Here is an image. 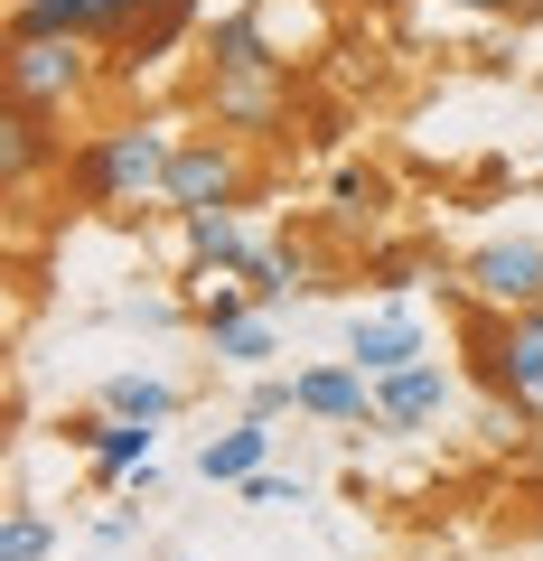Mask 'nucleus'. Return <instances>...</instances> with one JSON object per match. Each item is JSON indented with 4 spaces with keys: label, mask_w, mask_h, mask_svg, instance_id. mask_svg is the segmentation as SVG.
<instances>
[{
    "label": "nucleus",
    "mask_w": 543,
    "mask_h": 561,
    "mask_svg": "<svg viewBox=\"0 0 543 561\" xmlns=\"http://www.w3.org/2000/svg\"><path fill=\"white\" fill-rule=\"evenodd\" d=\"M197 47H206V76H291L282 38H272V0H253V10H216Z\"/></svg>",
    "instance_id": "9"
},
{
    "label": "nucleus",
    "mask_w": 543,
    "mask_h": 561,
    "mask_svg": "<svg viewBox=\"0 0 543 561\" xmlns=\"http://www.w3.org/2000/svg\"><path fill=\"white\" fill-rule=\"evenodd\" d=\"M450 402H460V383H450V365H403V375L375 383V431H394V440H412V431H441Z\"/></svg>",
    "instance_id": "11"
},
{
    "label": "nucleus",
    "mask_w": 543,
    "mask_h": 561,
    "mask_svg": "<svg viewBox=\"0 0 543 561\" xmlns=\"http://www.w3.org/2000/svg\"><path fill=\"white\" fill-rule=\"evenodd\" d=\"M441 10H468V20H516L524 0H441Z\"/></svg>",
    "instance_id": "25"
},
{
    "label": "nucleus",
    "mask_w": 543,
    "mask_h": 561,
    "mask_svg": "<svg viewBox=\"0 0 543 561\" xmlns=\"http://www.w3.org/2000/svg\"><path fill=\"white\" fill-rule=\"evenodd\" d=\"M328 206H338V225L375 234V225H384V206H394V179H384L375 160H338V179H328Z\"/></svg>",
    "instance_id": "19"
},
{
    "label": "nucleus",
    "mask_w": 543,
    "mask_h": 561,
    "mask_svg": "<svg viewBox=\"0 0 543 561\" xmlns=\"http://www.w3.org/2000/svg\"><path fill=\"white\" fill-rule=\"evenodd\" d=\"M301 412V375H253L244 383V421H282Z\"/></svg>",
    "instance_id": "23"
},
{
    "label": "nucleus",
    "mask_w": 543,
    "mask_h": 561,
    "mask_svg": "<svg viewBox=\"0 0 543 561\" xmlns=\"http://www.w3.org/2000/svg\"><path fill=\"white\" fill-rule=\"evenodd\" d=\"M188 38H206V10H197V0H160L150 20H132L113 47H103V76H113V84H142V76H160Z\"/></svg>",
    "instance_id": "7"
},
{
    "label": "nucleus",
    "mask_w": 543,
    "mask_h": 561,
    "mask_svg": "<svg viewBox=\"0 0 543 561\" xmlns=\"http://www.w3.org/2000/svg\"><path fill=\"white\" fill-rule=\"evenodd\" d=\"M347 365H365V375H403V365H422V319L412 309H365L357 328H347Z\"/></svg>",
    "instance_id": "14"
},
{
    "label": "nucleus",
    "mask_w": 543,
    "mask_h": 561,
    "mask_svg": "<svg viewBox=\"0 0 543 561\" xmlns=\"http://www.w3.org/2000/svg\"><path fill=\"white\" fill-rule=\"evenodd\" d=\"M206 356H216L225 375H272V356H282V328H272V309H253V319H225V328H206Z\"/></svg>",
    "instance_id": "18"
},
{
    "label": "nucleus",
    "mask_w": 543,
    "mask_h": 561,
    "mask_svg": "<svg viewBox=\"0 0 543 561\" xmlns=\"http://www.w3.org/2000/svg\"><path fill=\"white\" fill-rule=\"evenodd\" d=\"M422 272H431V262L412 253V243H384V253H365V280H375L384 300H394V290H412V280H422Z\"/></svg>",
    "instance_id": "22"
},
{
    "label": "nucleus",
    "mask_w": 543,
    "mask_h": 561,
    "mask_svg": "<svg viewBox=\"0 0 543 561\" xmlns=\"http://www.w3.org/2000/svg\"><path fill=\"white\" fill-rule=\"evenodd\" d=\"M384 10H412V0H384Z\"/></svg>",
    "instance_id": "26"
},
{
    "label": "nucleus",
    "mask_w": 543,
    "mask_h": 561,
    "mask_svg": "<svg viewBox=\"0 0 543 561\" xmlns=\"http://www.w3.org/2000/svg\"><path fill=\"white\" fill-rule=\"evenodd\" d=\"M66 440L84 449V468H94V486H132L150 468V449H160V421H122V412H76L66 421Z\"/></svg>",
    "instance_id": "8"
},
{
    "label": "nucleus",
    "mask_w": 543,
    "mask_h": 561,
    "mask_svg": "<svg viewBox=\"0 0 543 561\" xmlns=\"http://www.w3.org/2000/svg\"><path fill=\"white\" fill-rule=\"evenodd\" d=\"M47 552H57V524L29 515V505H10V515H0V561H47Z\"/></svg>",
    "instance_id": "21"
},
{
    "label": "nucleus",
    "mask_w": 543,
    "mask_h": 561,
    "mask_svg": "<svg viewBox=\"0 0 543 561\" xmlns=\"http://www.w3.org/2000/svg\"><path fill=\"white\" fill-rule=\"evenodd\" d=\"M206 131L244 140V150L291 140V131H301V113H291V76H206Z\"/></svg>",
    "instance_id": "5"
},
{
    "label": "nucleus",
    "mask_w": 543,
    "mask_h": 561,
    "mask_svg": "<svg viewBox=\"0 0 543 561\" xmlns=\"http://www.w3.org/2000/svg\"><path fill=\"white\" fill-rule=\"evenodd\" d=\"M179 383L169 375H103V412H122V421H179Z\"/></svg>",
    "instance_id": "20"
},
{
    "label": "nucleus",
    "mask_w": 543,
    "mask_h": 561,
    "mask_svg": "<svg viewBox=\"0 0 543 561\" xmlns=\"http://www.w3.org/2000/svg\"><path fill=\"white\" fill-rule=\"evenodd\" d=\"M244 290H253L262 309H282V300H309V290H319V253H309L301 234H272L253 262H244Z\"/></svg>",
    "instance_id": "15"
},
{
    "label": "nucleus",
    "mask_w": 543,
    "mask_h": 561,
    "mask_svg": "<svg viewBox=\"0 0 543 561\" xmlns=\"http://www.w3.org/2000/svg\"><path fill=\"white\" fill-rule=\"evenodd\" d=\"M301 412L309 421H338V431H375V375L347 365V356L309 365V375H301Z\"/></svg>",
    "instance_id": "13"
},
{
    "label": "nucleus",
    "mask_w": 543,
    "mask_h": 561,
    "mask_svg": "<svg viewBox=\"0 0 543 561\" xmlns=\"http://www.w3.org/2000/svg\"><path fill=\"white\" fill-rule=\"evenodd\" d=\"M253 150L244 140H225V131H179V160H169V187H160V206L169 216H216V206H244L253 197Z\"/></svg>",
    "instance_id": "4"
},
{
    "label": "nucleus",
    "mask_w": 543,
    "mask_h": 561,
    "mask_svg": "<svg viewBox=\"0 0 543 561\" xmlns=\"http://www.w3.org/2000/svg\"><path fill=\"white\" fill-rule=\"evenodd\" d=\"M0 76H10V103H20V113H47V122L84 113V103L113 84V76H103V47H94V38H10Z\"/></svg>",
    "instance_id": "2"
},
{
    "label": "nucleus",
    "mask_w": 543,
    "mask_h": 561,
    "mask_svg": "<svg viewBox=\"0 0 543 561\" xmlns=\"http://www.w3.org/2000/svg\"><path fill=\"white\" fill-rule=\"evenodd\" d=\"M10 38H94V47H113V0H10Z\"/></svg>",
    "instance_id": "16"
},
{
    "label": "nucleus",
    "mask_w": 543,
    "mask_h": 561,
    "mask_svg": "<svg viewBox=\"0 0 543 561\" xmlns=\"http://www.w3.org/2000/svg\"><path fill=\"white\" fill-rule=\"evenodd\" d=\"M169 160H179V131L169 122H103V131H84L76 150H66L57 169V206H76V216H122V206H160L169 187Z\"/></svg>",
    "instance_id": "1"
},
{
    "label": "nucleus",
    "mask_w": 543,
    "mask_h": 561,
    "mask_svg": "<svg viewBox=\"0 0 543 561\" xmlns=\"http://www.w3.org/2000/svg\"><path fill=\"white\" fill-rule=\"evenodd\" d=\"M235 496H244V505H262V515H272V505H301V478H282V468H262V478H244Z\"/></svg>",
    "instance_id": "24"
},
{
    "label": "nucleus",
    "mask_w": 543,
    "mask_h": 561,
    "mask_svg": "<svg viewBox=\"0 0 543 561\" xmlns=\"http://www.w3.org/2000/svg\"><path fill=\"white\" fill-rule=\"evenodd\" d=\"M262 243L244 234L235 206H216V216H179V262H188V290L197 280H244V262H253Z\"/></svg>",
    "instance_id": "12"
},
{
    "label": "nucleus",
    "mask_w": 543,
    "mask_h": 561,
    "mask_svg": "<svg viewBox=\"0 0 543 561\" xmlns=\"http://www.w3.org/2000/svg\"><path fill=\"white\" fill-rule=\"evenodd\" d=\"M460 300L468 309H543V234H497L460 262Z\"/></svg>",
    "instance_id": "6"
},
{
    "label": "nucleus",
    "mask_w": 543,
    "mask_h": 561,
    "mask_svg": "<svg viewBox=\"0 0 543 561\" xmlns=\"http://www.w3.org/2000/svg\"><path fill=\"white\" fill-rule=\"evenodd\" d=\"M272 468V421H235V431H216V440L197 449V478L206 486H244Z\"/></svg>",
    "instance_id": "17"
},
{
    "label": "nucleus",
    "mask_w": 543,
    "mask_h": 561,
    "mask_svg": "<svg viewBox=\"0 0 543 561\" xmlns=\"http://www.w3.org/2000/svg\"><path fill=\"white\" fill-rule=\"evenodd\" d=\"M468 365L497 402L543 412V309H468Z\"/></svg>",
    "instance_id": "3"
},
{
    "label": "nucleus",
    "mask_w": 543,
    "mask_h": 561,
    "mask_svg": "<svg viewBox=\"0 0 543 561\" xmlns=\"http://www.w3.org/2000/svg\"><path fill=\"white\" fill-rule=\"evenodd\" d=\"M57 169H66V122L20 113V103H10V122H0V187H10V206L29 216L38 179H57Z\"/></svg>",
    "instance_id": "10"
}]
</instances>
